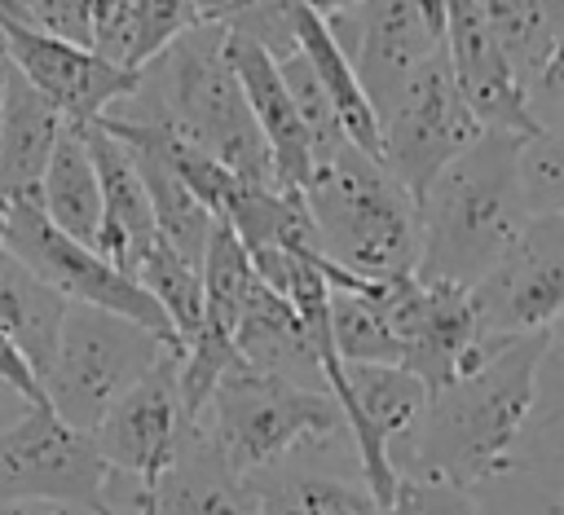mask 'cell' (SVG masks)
Wrapping results in <instances>:
<instances>
[{
	"instance_id": "obj_10",
	"label": "cell",
	"mask_w": 564,
	"mask_h": 515,
	"mask_svg": "<svg viewBox=\"0 0 564 515\" xmlns=\"http://www.w3.org/2000/svg\"><path fill=\"white\" fill-rule=\"evenodd\" d=\"M0 246L13 251L66 304L106 308V313H119V317H132V321H141L150 330L172 335L163 308L141 291L137 277L115 269L93 246H84V242L66 238L62 229H53L40 207H4L0 211Z\"/></svg>"
},
{
	"instance_id": "obj_6",
	"label": "cell",
	"mask_w": 564,
	"mask_h": 515,
	"mask_svg": "<svg viewBox=\"0 0 564 515\" xmlns=\"http://www.w3.org/2000/svg\"><path fill=\"white\" fill-rule=\"evenodd\" d=\"M172 339L176 335L150 330L132 317L88 304H66L53 361L40 379L44 405L62 423L93 431L106 418V409L163 357Z\"/></svg>"
},
{
	"instance_id": "obj_34",
	"label": "cell",
	"mask_w": 564,
	"mask_h": 515,
	"mask_svg": "<svg viewBox=\"0 0 564 515\" xmlns=\"http://www.w3.org/2000/svg\"><path fill=\"white\" fill-rule=\"evenodd\" d=\"M242 4V0H238ZM234 4V9H238ZM286 4H300V9H308V13H317V18H326V13H335V9H348V4H357V0H286Z\"/></svg>"
},
{
	"instance_id": "obj_20",
	"label": "cell",
	"mask_w": 564,
	"mask_h": 515,
	"mask_svg": "<svg viewBox=\"0 0 564 515\" xmlns=\"http://www.w3.org/2000/svg\"><path fill=\"white\" fill-rule=\"evenodd\" d=\"M256 511H260L256 480L234 471L194 423L176 445L172 462L163 467V475L154 480L150 515H256Z\"/></svg>"
},
{
	"instance_id": "obj_11",
	"label": "cell",
	"mask_w": 564,
	"mask_h": 515,
	"mask_svg": "<svg viewBox=\"0 0 564 515\" xmlns=\"http://www.w3.org/2000/svg\"><path fill=\"white\" fill-rule=\"evenodd\" d=\"M564 352L560 335L542 361L533 409L507 458L471 489L480 515H564Z\"/></svg>"
},
{
	"instance_id": "obj_14",
	"label": "cell",
	"mask_w": 564,
	"mask_h": 515,
	"mask_svg": "<svg viewBox=\"0 0 564 515\" xmlns=\"http://www.w3.org/2000/svg\"><path fill=\"white\" fill-rule=\"evenodd\" d=\"M189 427L194 423L185 418L176 392V339H172L163 357L106 409V418L88 436L106 458V467L128 471L154 489V480L163 475Z\"/></svg>"
},
{
	"instance_id": "obj_17",
	"label": "cell",
	"mask_w": 564,
	"mask_h": 515,
	"mask_svg": "<svg viewBox=\"0 0 564 515\" xmlns=\"http://www.w3.org/2000/svg\"><path fill=\"white\" fill-rule=\"evenodd\" d=\"M445 9V66L471 110V119L480 128L494 132H533L524 92L507 66V57L498 53L476 0H441Z\"/></svg>"
},
{
	"instance_id": "obj_9",
	"label": "cell",
	"mask_w": 564,
	"mask_h": 515,
	"mask_svg": "<svg viewBox=\"0 0 564 515\" xmlns=\"http://www.w3.org/2000/svg\"><path fill=\"white\" fill-rule=\"evenodd\" d=\"M322 22L335 48L348 57L375 114L445 44L441 0H357L348 9L326 13Z\"/></svg>"
},
{
	"instance_id": "obj_7",
	"label": "cell",
	"mask_w": 564,
	"mask_h": 515,
	"mask_svg": "<svg viewBox=\"0 0 564 515\" xmlns=\"http://www.w3.org/2000/svg\"><path fill=\"white\" fill-rule=\"evenodd\" d=\"M476 343L551 330L564 308V211L529 216L516 242L467 286Z\"/></svg>"
},
{
	"instance_id": "obj_18",
	"label": "cell",
	"mask_w": 564,
	"mask_h": 515,
	"mask_svg": "<svg viewBox=\"0 0 564 515\" xmlns=\"http://www.w3.org/2000/svg\"><path fill=\"white\" fill-rule=\"evenodd\" d=\"M84 141H88V154H93V167H97V185H101L97 255H106L115 269H123L132 277V269L141 264V255L159 242L150 194L141 185V172H137L128 145L119 136H110L97 119L84 123Z\"/></svg>"
},
{
	"instance_id": "obj_8",
	"label": "cell",
	"mask_w": 564,
	"mask_h": 515,
	"mask_svg": "<svg viewBox=\"0 0 564 515\" xmlns=\"http://www.w3.org/2000/svg\"><path fill=\"white\" fill-rule=\"evenodd\" d=\"M375 123H379V163L388 176H397L414 194V202L432 185V176L485 132L471 119L445 66V53L427 57L397 88V97L375 114Z\"/></svg>"
},
{
	"instance_id": "obj_27",
	"label": "cell",
	"mask_w": 564,
	"mask_h": 515,
	"mask_svg": "<svg viewBox=\"0 0 564 515\" xmlns=\"http://www.w3.org/2000/svg\"><path fill=\"white\" fill-rule=\"evenodd\" d=\"M511 167H516V189H520V202L529 216L564 211V150H560L555 128L516 132Z\"/></svg>"
},
{
	"instance_id": "obj_22",
	"label": "cell",
	"mask_w": 564,
	"mask_h": 515,
	"mask_svg": "<svg viewBox=\"0 0 564 515\" xmlns=\"http://www.w3.org/2000/svg\"><path fill=\"white\" fill-rule=\"evenodd\" d=\"M40 211L53 229L97 251L101 185H97V167L84 141V123H62L53 154L44 163V176H40Z\"/></svg>"
},
{
	"instance_id": "obj_16",
	"label": "cell",
	"mask_w": 564,
	"mask_h": 515,
	"mask_svg": "<svg viewBox=\"0 0 564 515\" xmlns=\"http://www.w3.org/2000/svg\"><path fill=\"white\" fill-rule=\"evenodd\" d=\"M498 53L507 57L533 128L560 132L564 106V70H560V35H564V0H476Z\"/></svg>"
},
{
	"instance_id": "obj_28",
	"label": "cell",
	"mask_w": 564,
	"mask_h": 515,
	"mask_svg": "<svg viewBox=\"0 0 564 515\" xmlns=\"http://www.w3.org/2000/svg\"><path fill=\"white\" fill-rule=\"evenodd\" d=\"M388 515H480L471 489L449 484V480H427V475H397Z\"/></svg>"
},
{
	"instance_id": "obj_2",
	"label": "cell",
	"mask_w": 564,
	"mask_h": 515,
	"mask_svg": "<svg viewBox=\"0 0 564 515\" xmlns=\"http://www.w3.org/2000/svg\"><path fill=\"white\" fill-rule=\"evenodd\" d=\"M101 119L163 128L194 150L212 154L247 185H278L269 145L251 119L238 75L225 57V26L194 22L172 35L154 57L137 66L132 92H123Z\"/></svg>"
},
{
	"instance_id": "obj_31",
	"label": "cell",
	"mask_w": 564,
	"mask_h": 515,
	"mask_svg": "<svg viewBox=\"0 0 564 515\" xmlns=\"http://www.w3.org/2000/svg\"><path fill=\"white\" fill-rule=\"evenodd\" d=\"M0 374H4V379H9V383H13L18 392H26V396H31L35 405H44V396H40V383H35V374H31V370H26V361H22L18 352H13V343L4 339V330H0Z\"/></svg>"
},
{
	"instance_id": "obj_33",
	"label": "cell",
	"mask_w": 564,
	"mask_h": 515,
	"mask_svg": "<svg viewBox=\"0 0 564 515\" xmlns=\"http://www.w3.org/2000/svg\"><path fill=\"white\" fill-rule=\"evenodd\" d=\"M31 405H35V401H31L26 392H18V387H13V383L0 374V431H4L13 418H22Z\"/></svg>"
},
{
	"instance_id": "obj_36",
	"label": "cell",
	"mask_w": 564,
	"mask_h": 515,
	"mask_svg": "<svg viewBox=\"0 0 564 515\" xmlns=\"http://www.w3.org/2000/svg\"><path fill=\"white\" fill-rule=\"evenodd\" d=\"M4 75H9V57H4V48H0V92H4Z\"/></svg>"
},
{
	"instance_id": "obj_1",
	"label": "cell",
	"mask_w": 564,
	"mask_h": 515,
	"mask_svg": "<svg viewBox=\"0 0 564 515\" xmlns=\"http://www.w3.org/2000/svg\"><path fill=\"white\" fill-rule=\"evenodd\" d=\"M555 335L560 326L502 343H471L463 370L427 392V409L410 445L392 458V471L476 489L516 445Z\"/></svg>"
},
{
	"instance_id": "obj_5",
	"label": "cell",
	"mask_w": 564,
	"mask_h": 515,
	"mask_svg": "<svg viewBox=\"0 0 564 515\" xmlns=\"http://www.w3.org/2000/svg\"><path fill=\"white\" fill-rule=\"evenodd\" d=\"M198 427L242 475H260L291 458L300 445L348 431L339 401L326 387H300L242 361L216 379L198 409Z\"/></svg>"
},
{
	"instance_id": "obj_4",
	"label": "cell",
	"mask_w": 564,
	"mask_h": 515,
	"mask_svg": "<svg viewBox=\"0 0 564 515\" xmlns=\"http://www.w3.org/2000/svg\"><path fill=\"white\" fill-rule=\"evenodd\" d=\"M304 207L317 229V251L352 277H405L419 260V202L352 141L317 158L304 180Z\"/></svg>"
},
{
	"instance_id": "obj_12",
	"label": "cell",
	"mask_w": 564,
	"mask_h": 515,
	"mask_svg": "<svg viewBox=\"0 0 564 515\" xmlns=\"http://www.w3.org/2000/svg\"><path fill=\"white\" fill-rule=\"evenodd\" d=\"M106 458L93 436L62 423L48 405H31L0 431V502L13 497H53L79 502L101 515Z\"/></svg>"
},
{
	"instance_id": "obj_3",
	"label": "cell",
	"mask_w": 564,
	"mask_h": 515,
	"mask_svg": "<svg viewBox=\"0 0 564 515\" xmlns=\"http://www.w3.org/2000/svg\"><path fill=\"white\" fill-rule=\"evenodd\" d=\"M516 132L485 128L419 194V282L471 286L524 229L529 211L511 167Z\"/></svg>"
},
{
	"instance_id": "obj_13",
	"label": "cell",
	"mask_w": 564,
	"mask_h": 515,
	"mask_svg": "<svg viewBox=\"0 0 564 515\" xmlns=\"http://www.w3.org/2000/svg\"><path fill=\"white\" fill-rule=\"evenodd\" d=\"M379 295L397 339V365H405L427 392L449 383L476 343L467 286L419 282L414 273H405V277H383Z\"/></svg>"
},
{
	"instance_id": "obj_29",
	"label": "cell",
	"mask_w": 564,
	"mask_h": 515,
	"mask_svg": "<svg viewBox=\"0 0 564 515\" xmlns=\"http://www.w3.org/2000/svg\"><path fill=\"white\" fill-rule=\"evenodd\" d=\"M13 22L44 31L53 40L88 44L93 35V0H13Z\"/></svg>"
},
{
	"instance_id": "obj_19",
	"label": "cell",
	"mask_w": 564,
	"mask_h": 515,
	"mask_svg": "<svg viewBox=\"0 0 564 515\" xmlns=\"http://www.w3.org/2000/svg\"><path fill=\"white\" fill-rule=\"evenodd\" d=\"M225 57L238 75V88L251 106V119L269 145V158H273V180L282 189H304L308 172H313V150H308V132L291 106V92L278 75V62L256 48L251 40L242 35H229L225 31Z\"/></svg>"
},
{
	"instance_id": "obj_26",
	"label": "cell",
	"mask_w": 564,
	"mask_h": 515,
	"mask_svg": "<svg viewBox=\"0 0 564 515\" xmlns=\"http://www.w3.org/2000/svg\"><path fill=\"white\" fill-rule=\"evenodd\" d=\"M132 277L141 282V291L163 308L167 317V330L176 339H189L198 326H203V277H198V264L181 260L172 246L154 242L141 264L132 269Z\"/></svg>"
},
{
	"instance_id": "obj_35",
	"label": "cell",
	"mask_w": 564,
	"mask_h": 515,
	"mask_svg": "<svg viewBox=\"0 0 564 515\" xmlns=\"http://www.w3.org/2000/svg\"><path fill=\"white\" fill-rule=\"evenodd\" d=\"M0 22H13V0H0Z\"/></svg>"
},
{
	"instance_id": "obj_25",
	"label": "cell",
	"mask_w": 564,
	"mask_h": 515,
	"mask_svg": "<svg viewBox=\"0 0 564 515\" xmlns=\"http://www.w3.org/2000/svg\"><path fill=\"white\" fill-rule=\"evenodd\" d=\"M106 132H110V128H106ZM110 136H115V132H110ZM119 141L128 145V154H132V163H137V172H141V185H145V194H150V211H154V233H159V242L172 246L181 260L198 264V260H203V246H207V238H212V229H216V216L176 180V172H172L150 145L132 141V136H119Z\"/></svg>"
},
{
	"instance_id": "obj_24",
	"label": "cell",
	"mask_w": 564,
	"mask_h": 515,
	"mask_svg": "<svg viewBox=\"0 0 564 515\" xmlns=\"http://www.w3.org/2000/svg\"><path fill=\"white\" fill-rule=\"evenodd\" d=\"M295 48L304 53L313 79L322 84V92H326V101H330V110H335L344 136H348L357 150H366V154L379 158V123H375V110H370V101H366V92H361L352 66H348V57L335 48L326 22H322L317 13H308V9L295 13Z\"/></svg>"
},
{
	"instance_id": "obj_21",
	"label": "cell",
	"mask_w": 564,
	"mask_h": 515,
	"mask_svg": "<svg viewBox=\"0 0 564 515\" xmlns=\"http://www.w3.org/2000/svg\"><path fill=\"white\" fill-rule=\"evenodd\" d=\"M62 123L66 119L9 66L0 92V211L40 207V176Z\"/></svg>"
},
{
	"instance_id": "obj_15",
	"label": "cell",
	"mask_w": 564,
	"mask_h": 515,
	"mask_svg": "<svg viewBox=\"0 0 564 515\" xmlns=\"http://www.w3.org/2000/svg\"><path fill=\"white\" fill-rule=\"evenodd\" d=\"M0 48L9 66L66 119V123H93L101 119L123 92H132L137 70L106 62L88 44L53 40L44 31H31L22 22H0Z\"/></svg>"
},
{
	"instance_id": "obj_23",
	"label": "cell",
	"mask_w": 564,
	"mask_h": 515,
	"mask_svg": "<svg viewBox=\"0 0 564 515\" xmlns=\"http://www.w3.org/2000/svg\"><path fill=\"white\" fill-rule=\"evenodd\" d=\"M62 313H66V299L48 282H40L13 251L0 246V330L13 343V352L26 361L35 383L44 379V370L53 361Z\"/></svg>"
},
{
	"instance_id": "obj_30",
	"label": "cell",
	"mask_w": 564,
	"mask_h": 515,
	"mask_svg": "<svg viewBox=\"0 0 564 515\" xmlns=\"http://www.w3.org/2000/svg\"><path fill=\"white\" fill-rule=\"evenodd\" d=\"M198 13H194V0H145L141 9V31H137V57H132V70L154 57L172 35H181L185 26H194Z\"/></svg>"
},
{
	"instance_id": "obj_32",
	"label": "cell",
	"mask_w": 564,
	"mask_h": 515,
	"mask_svg": "<svg viewBox=\"0 0 564 515\" xmlns=\"http://www.w3.org/2000/svg\"><path fill=\"white\" fill-rule=\"evenodd\" d=\"M0 515H97L79 502H53V497H13L0 502Z\"/></svg>"
}]
</instances>
